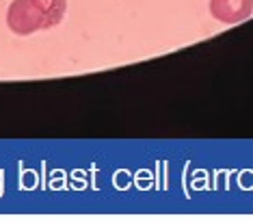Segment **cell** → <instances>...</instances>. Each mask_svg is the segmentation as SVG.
Instances as JSON below:
<instances>
[{
  "instance_id": "cell-1",
  "label": "cell",
  "mask_w": 253,
  "mask_h": 223,
  "mask_svg": "<svg viewBox=\"0 0 253 223\" xmlns=\"http://www.w3.org/2000/svg\"><path fill=\"white\" fill-rule=\"evenodd\" d=\"M67 13V0H11L7 26L20 37L59 26Z\"/></svg>"
},
{
  "instance_id": "cell-2",
  "label": "cell",
  "mask_w": 253,
  "mask_h": 223,
  "mask_svg": "<svg viewBox=\"0 0 253 223\" xmlns=\"http://www.w3.org/2000/svg\"><path fill=\"white\" fill-rule=\"evenodd\" d=\"M253 13V0H210V15L221 24H238Z\"/></svg>"
}]
</instances>
